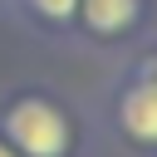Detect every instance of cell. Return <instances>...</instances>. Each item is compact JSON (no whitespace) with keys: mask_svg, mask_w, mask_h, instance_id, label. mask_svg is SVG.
<instances>
[{"mask_svg":"<svg viewBox=\"0 0 157 157\" xmlns=\"http://www.w3.org/2000/svg\"><path fill=\"white\" fill-rule=\"evenodd\" d=\"M5 132H10V142L25 157H64V147H69V123H64V113L49 98H20V103H10Z\"/></svg>","mask_w":157,"mask_h":157,"instance_id":"cell-1","label":"cell"},{"mask_svg":"<svg viewBox=\"0 0 157 157\" xmlns=\"http://www.w3.org/2000/svg\"><path fill=\"white\" fill-rule=\"evenodd\" d=\"M118 118H123V128H128L137 142H157V83H152V78H137V83L123 93Z\"/></svg>","mask_w":157,"mask_h":157,"instance_id":"cell-2","label":"cell"},{"mask_svg":"<svg viewBox=\"0 0 157 157\" xmlns=\"http://www.w3.org/2000/svg\"><path fill=\"white\" fill-rule=\"evenodd\" d=\"M83 20L93 34H118L137 20V0H83Z\"/></svg>","mask_w":157,"mask_h":157,"instance_id":"cell-3","label":"cell"},{"mask_svg":"<svg viewBox=\"0 0 157 157\" xmlns=\"http://www.w3.org/2000/svg\"><path fill=\"white\" fill-rule=\"evenodd\" d=\"M29 5H34L44 20H69V15L78 10V0H29Z\"/></svg>","mask_w":157,"mask_h":157,"instance_id":"cell-4","label":"cell"},{"mask_svg":"<svg viewBox=\"0 0 157 157\" xmlns=\"http://www.w3.org/2000/svg\"><path fill=\"white\" fill-rule=\"evenodd\" d=\"M0 157H20V152H15V147H10V142H0Z\"/></svg>","mask_w":157,"mask_h":157,"instance_id":"cell-5","label":"cell"}]
</instances>
